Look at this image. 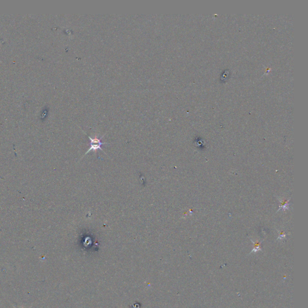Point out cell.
Instances as JSON below:
<instances>
[{
    "mask_svg": "<svg viewBox=\"0 0 308 308\" xmlns=\"http://www.w3.org/2000/svg\"><path fill=\"white\" fill-rule=\"evenodd\" d=\"M88 138L90 139V147L89 148L88 150V152L84 154V155H86L91 150H93L95 151V152H97V150L98 149H100L102 151H103V149L101 148V146L105 144L104 143H103L101 142V138H97V137H95L93 138H91L90 137L88 136Z\"/></svg>",
    "mask_w": 308,
    "mask_h": 308,
    "instance_id": "obj_1",
    "label": "cell"
},
{
    "mask_svg": "<svg viewBox=\"0 0 308 308\" xmlns=\"http://www.w3.org/2000/svg\"><path fill=\"white\" fill-rule=\"evenodd\" d=\"M22 308H23V307H22Z\"/></svg>",
    "mask_w": 308,
    "mask_h": 308,
    "instance_id": "obj_3",
    "label": "cell"
},
{
    "mask_svg": "<svg viewBox=\"0 0 308 308\" xmlns=\"http://www.w3.org/2000/svg\"><path fill=\"white\" fill-rule=\"evenodd\" d=\"M288 201H283L282 202H281V206H280L279 209H280L281 208H282L284 210L286 209H288Z\"/></svg>",
    "mask_w": 308,
    "mask_h": 308,
    "instance_id": "obj_2",
    "label": "cell"
}]
</instances>
